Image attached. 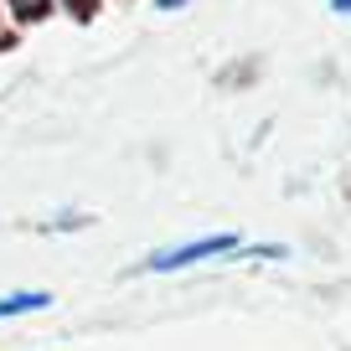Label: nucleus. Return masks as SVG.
I'll use <instances>...</instances> for the list:
<instances>
[{
	"label": "nucleus",
	"instance_id": "5",
	"mask_svg": "<svg viewBox=\"0 0 351 351\" xmlns=\"http://www.w3.org/2000/svg\"><path fill=\"white\" fill-rule=\"evenodd\" d=\"M330 5H336V11H346V16H351V0H330Z\"/></svg>",
	"mask_w": 351,
	"mask_h": 351
},
{
	"label": "nucleus",
	"instance_id": "2",
	"mask_svg": "<svg viewBox=\"0 0 351 351\" xmlns=\"http://www.w3.org/2000/svg\"><path fill=\"white\" fill-rule=\"evenodd\" d=\"M47 305H52V295H42V289H36V295H5L0 300V320L26 315V310H47Z\"/></svg>",
	"mask_w": 351,
	"mask_h": 351
},
{
	"label": "nucleus",
	"instance_id": "1",
	"mask_svg": "<svg viewBox=\"0 0 351 351\" xmlns=\"http://www.w3.org/2000/svg\"><path fill=\"white\" fill-rule=\"evenodd\" d=\"M228 253H248V243L238 232H217V238H197V243H181L171 253H155L145 269L155 274H176V269H191V263H207V258H228Z\"/></svg>",
	"mask_w": 351,
	"mask_h": 351
},
{
	"label": "nucleus",
	"instance_id": "4",
	"mask_svg": "<svg viewBox=\"0 0 351 351\" xmlns=\"http://www.w3.org/2000/svg\"><path fill=\"white\" fill-rule=\"evenodd\" d=\"M181 5H186V0H160V11H181Z\"/></svg>",
	"mask_w": 351,
	"mask_h": 351
},
{
	"label": "nucleus",
	"instance_id": "3",
	"mask_svg": "<svg viewBox=\"0 0 351 351\" xmlns=\"http://www.w3.org/2000/svg\"><path fill=\"white\" fill-rule=\"evenodd\" d=\"M16 5H21V11H26V16H32V11H42L47 0H16Z\"/></svg>",
	"mask_w": 351,
	"mask_h": 351
}]
</instances>
